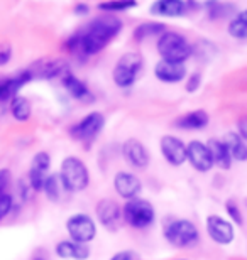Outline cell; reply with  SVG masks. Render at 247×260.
I'll return each mask as SVG.
<instances>
[{"label": "cell", "instance_id": "9a60e30c", "mask_svg": "<svg viewBox=\"0 0 247 260\" xmlns=\"http://www.w3.org/2000/svg\"><path fill=\"white\" fill-rule=\"evenodd\" d=\"M29 81H33V75L29 73V70L19 71L14 76L0 78V103L10 102L14 96H17L20 88H24Z\"/></svg>", "mask_w": 247, "mask_h": 260}, {"label": "cell", "instance_id": "ac0fdd59", "mask_svg": "<svg viewBox=\"0 0 247 260\" xmlns=\"http://www.w3.org/2000/svg\"><path fill=\"white\" fill-rule=\"evenodd\" d=\"M154 76L161 83L175 85L186 78V66L183 63H171V61L159 59L154 66Z\"/></svg>", "mask_w": 247, "mask_h": 260}, {"label": "cell", "instance_id": "d590c367", "mask_svg": "<svg viewBox=\"0 0 247 260\" xmlns=\"http://www.w3.org/2000/svg\"><path fill=\"white\" fill-rule=\"evenodd\" d=\"M237 134L242 137L245 142H247V115L242 117L240 120L237 122Z\"/></svg>", "mask_w": 247, "mask_h": 260}, {"label": "cell", "instance_id": "7402d4cb", "mask_svg": "<svg viewBox=\"0 0 247 260\" xmlns=\"http://www.w3.org/2000/svg\"><path fill=\"white\" fill-rule=\"evenodd\" d=\"M207 145H208L210 155H212L213 168H218L222 171H229L230 168H232V157H230L229 149L225 147L224 140L210 139L207 142Z\"/></svg>", "mask_w": 247, "mask_h": 260}, {"label": "cell", "instance_id": "3957f363", "mask_svg": "<svg viewBox=\"0 0 247 260\" xmlns=\"http://www.w3.org/2000/svg\"><path fill=\"white\" fill-rule=\"evenodd\" d=\"M156 49L162 61H171V63L185 64V61L190 59L193 54V48L188 39L175 30H166L164 34H161L157 38Z\"/></svg>", "mask_w": 247, "mask_h": 260}, {"label": "cell", "instance_id": "44dd1931", "mask_svg": "<svg viewBox=\"0 0 247 260\" xmlns=\"http://www.w3.org/2000/svg\"><path fill=\"white\" fill-rule=\"evenodd\" d=\"M210 122V115L202 108H197V110H191L185 113V115L178 117L175 120V127L181 128V130H202L205 127H208Z\"/></svg>", "mask_w": 247, "mask_h": 260}, {"label": "cell", "instance_id": "e0dca14e", "mask_svg": "<svg viewBox=\"0 0 247 260\" xmlns=\"http://www.w3.org/2000/svg\"><path fill=\"white\" fill-rule=\"evenodd\" d=\"M29 73L33 75V80L36 78H44V80H51L56 76H65L68 73V63L65 59H43L34 63L31 68H28Z\"/></svg>", "mask_w": 247, "mask_h": 260}, {"label": "cell", "instance_id": "8992f818", "mask_svg": "<svg viewBox=\"0 0 247 260\" xmlns=\"http://www.w3.org/2000/svg\"><path fill=\"white\" fill-rule=\"evenodd\" d=\"M122 220L135 230H144L156 221V210L151 201L134 198L122 206Z\"/></svg>", "mask_w": 247, "mask_h": 260}, {"label": "cell", "instance_id": "4316f807", "mask_svg": "<svg viewBox=\"0 0 247 260\" xmlns=\"http://www.w3.org/2000/svg\"><path fill=\"white\" fill-rule=\"evenodd\" d=\"M166 32V25L164 24H159V22H144L135 27L134 30V38L139 41H144L148 38H154V36H157L159 38L161 34Z\"/></svg>", "mask_w": 247, "mask_h": 260}, {"label": "cell", "instance_id": "cb8c5ba5", "mask_svg": "<svg viewBox=\"0 0 247 260\" xmlns=\"http://www.w3.org/2000/svg\"><path fill=\"white\" fill-rule=\"evenodd\" d=\"M222 140H224L225 147L229 149V154H230V157H232V160L245 162L247 160V142L237 132L225 134V137Z\"/></svg>", "mask_w": 247, "mask_h": 260}, {"label": "cell", "instance_id": "8fae6325", "mask_svg": "<svg viewBox=\"0 0 247 260\" xmlns=\"http://www.w3.org/2000/svg\"><path fill=\"white\" fill-rule=\"evenodd\" d=\"M51 168V155L44 150H41L33 157L31 160V168H29V174H28V183L31 186V189L39 193L43 191L44 181L48 178Z\"/></svg>", "mask_w": 247, "mask_h": 260}, {"label": "cell", "instance_id": "d4e9b609", "mask_svg": "<svg viewBox=\"0 0 247 260\" xmlns=\"http://www.w3.org/2000/svg\"><path fill=\"white\" fill-rule=\"evenodd\" d=\"M9 110L17 122H28L33 115V105L25 96L17 95L9 102Z\"/></svg>", "mask_w": 247, "mask_h": 260}, {"label": "cell", "instance_id": "603a6c76", "mask_svg": "<svg viewBox=\"0 0 247 260\" xmlns=\"http://www.w3.org/2000/svg\"><path fill=\"white\" fill-rule=\"evenodd\" d=\"M63 86H65V90L68 91V95H70L71 98H75V100H78V102H85L92 96L87 83L81 81L80 78H76L75 75H71L70 71L63 76Z\"/></svg>", "mask_w": 247, "mask_h": 260}, {"label": "cell", "instance_id": "f1b7e54d", "mask_svg": "<svg viewBox=\"0 0 247 260\" xmlns=\"http://www.w3.org/2000/svg\"><path fill=\"white\" fill-rule=\"evenodd\" d=\"M134 0H115V2H103V4H98V10L102 12H107V14H117V12H124V10H129V9H134L135 7Z\"/></svg>", "mask_w": 247, "mask_h": 260}, {"label": "cell", "instance_id": "52a82bcc", "mask_svg": "<svg viewBox=\"0 0 247 260\" xmlns=\"http://www.w3.org/2000/svg\"><path fill=\"white\" fill-rule=\"evenodd\" d=\"M66 232L70 235V240L88 245L97 237V225L87 213H75L66 220Z\"/></svg>", "mask_w": 247, "mask_h": 260}, {"label": "cell", "instance_id": "f546056e", "mask_svg": "<svg viewBox=\"0 0 247 260\" xmlns=\"http://www.w3.org/2000/svg\"><path fill=\"white\" fill-rule=\"evenodd\" d=\"M225 211H227L229 218L232 220V223H235V225H244V218H242V213H240L239 210V205L232 200H229L227 203H225Z\"/></svg>", "mask_w": 247, "mask_h": 260}, {"label": "cell", "instance_id": "484cf974", "mask_svg": "<svg viewBox=\"0 0 247 260\" xmlns=\"http://www.w3.org/2000/svg\"><path fill=\"white\" fill-rule=\"evenodd\" d=\"M227 32L234 39H247V9L235 14V17L229 22Z\"/></svg>", "mask_w": 247, "mask_h": 260}, {"label": "cell", "instance_id": "30bf717a", "mask_svg": "<svg viewBox=\"0 0 247 260\" xmlns=\"http://www.w3.org/2000/svg\"><path fill=\"white\" fill-rule=\"evenodd\" d=\"M207 233L215 243L218 245H230L235 240V228L234 223L225 220L218 215L207 216Z\"/></svg>", "mask_w": 247, "mask_h": 260}, {"label": "cell", "instance_id": "ffe728a7", "mask_svg": "<svg viewBox=\"0 0 247 260\" xmlns=\"http://www.w3.org/2000/svg\"><path fill=\"white\" fill-rule=\"evenodd\" d=\"M186 9L188 4L185 0H157L149 7V12L157 17H180Z\"/></svg>", "mask_w": 247, "mask_h": 260}, {"label": "cell", "instance_id": "83f0119b", "mask_svg": "<svg viewBox=\"0 0 247 260\" xmlns=\"http://www.w3.org/2000/svg\"><path fill=\"white\" fill-rule=\"evenodd\" d=\"M61 189H63V184L60 181V176L49 174L43 186V193L46 194V198H48L49 201H58L61 196Z\"/></svg>", "mask_w": 247, "mask_h": 260}, {"label": "cell", "instance_id": "4fadbf2b", "mask_svg": "<svg viewBox=\"0 0 247 260\" xmlns=\"http://www.w3.org/2000/svg\"><path fill=\"white\" fill-rule=\"evenodd\" d=\"M186 160L198 173H208L213 168L208 145L202 140H191L186 144Z\"/></svg>", "mask_w": 247, "mask_h": 260}, {"label": "cell", "instance_id": "d6986e66", "mask_svg": "<svg viewBox=\"0 0 247 260\" xmlns=\"http://www.w3.org/2000/svg\"><path fill=\"white\" fill-rule=\"evenodd\" d=\"M56 255L63 260H87L90 257V247L73 240H61L56 245Z\"/></svg>", "mask_w": 247, "mask_h": 260}, {"label": "cell", "instance_id": "5b68a950", "mask_svg": "<svg viewBox=\"0 0 247 260\" xmlns=\"http://www.w3.org/2000/svg\"><path fill=\"white\" fill-rule=\"evenodd\" d=\"M164 237L170 245L176 248H193L200 242L198 226L185 218L171 220L164 228Z\"/></svg>", "mask_w": 247, "mask_h": 260}, {"label": "cell", "instance_id": "6da1fadb", "mask_svg": "<svg viewBox=\"0 0 247 260\" xmlns=\"http://www.w3.org/2000/svg\"><path fill=\"white\" fill-rule=\"evenodd\" d=\"M120 29H122V20L115 14L105 12L90 20L85 29L73 34L66 41V48L80 59H87L107 48L117 38Z\"/></svg>", "mask_w": 247, "mask_h": 260}, {"label": "cell", "instance_id": "4dcf8cb0", "mask_svg": "<svg viewBox=\"0 0 247 260\" xmlns=\"http://www.w3.org/2000/svg\"><path fill=\"white\" fill-rule=\"evenodd\" d=\"M12 206H14V198L10 194H5L4 198H0V221L4 218H7V215L12 211Z\"/></svg>", "mask_w": 247, "mask_h": 260}, {"label": "cell", "instance_id": "836d02e7", "mask_svg": "<svg viewBox=\"0 0 247 260\" xmlns=\"http://www.w3.org/2000/svg\"><path fill=\"white\" fill-rule=\"evenodd\" d=\"M10 59H12V46L9 43H0V66L9 64Z\"/></svg>", "mask_w": 247, "mask_h": 260}, {"label": "cell", "instance_id": "1f68e13d", "mask_svg": "<svg viewBox=\"0 0 247 260\" xmlns=\"http://www.w3.org/2000/svg\"><path fill=\"white\" fill-rule=\"evenodd\" d=\"M10 179H12V174L7 168H2L0 169V198H4L9 189V184H10Z\"/></svg>", "mask_w": 247, "mask_h": 260}, {"label": "cell", "instance_id": "74e56055", "mask_svg": "<svg viewBox=\"0 0 247 260\" xmlns=\"http://www.w3.org/2000/svg\"><path fill=\"white\" fill-rule=\"evenodd\" d=\"M180 260H181V258H180Z\"/></svg>", "mask_w": 247, "mask_h": 260}, {"label": "cell", "instance_id": "ba28073f", "mask_svg": "<svg viewBox=\"0 0 247 260\" xmlns=\"http://www.w3.org/2000/svg\"><path fill=\"white\" fill-rule=\"evenodd\" d=\"M105 127V117L100 112H90L70 128V135L78 142H92Z\"/></svg>", "mask_w": 247, "mask_h": 260}, {"label": "cell", "instance_id": "9c48e42d", "mask_svg": "<svg viewBox=\"0 0 247 260\" xmlns=\"http://www.w3.org/2000/svg\"><path fill=\"white\" fill-rule=\"evenodd\" d=\"M97 218L105 230L117 232L120 223H122V208L119 206L117 201L110 200V198H102L95 206Z\"/></svg>", "mask_w": 247, "mask_h": 260}, {"label": "cell", "instance_id": "8d00e7d4", "mask_svg": "<svg viewBox=\"0 0 247 260\" xmlns=\"http://www.w3.org/2000/svg\"><path fill=\"white\" fill-rule=\"evenodd\" d=\"M73 12H75V15H78V17H81V15H87L90 12V7H88L87 4H76L75 7H73Z\"/></svg>", "mask_w": 247, "mask_h": 260}, {"label": "cell", "instance_id": "7c38bea8", "mask_svg": "<svg viewBox=\"0 0 247 260\" xmlns=\"http://www.w3.org/2000/svg\"><path fill=\"white\" fill-rule=\"evenodd\" d=\"M161 155L173 168H180L186 162V144L175 135H164L159 140Z\"/></svg>", "mask_w": 247, "mask_h": 260}, {"label": "cell", "instance_id": "e575fe53", "mask_svg": "<svg viewBox=\"0 0 247 260\" xmlns=\"http://www.w3.org/2000/svg\"><path fill=\"white\" fill-rule=\"evenodd\" d=\"M110 260H135V253L130 250H122V252L114 253Z\"/></svg>", "mask_w": 247, "mask_h": 260}, {"label": "cell", "instance_id": "7a4b0ae2", "mask_svg": "<svg viewBox=\"0 0 247 260\" xmlns=\"http://www.w3.org/2000/svg\"><path fill=\"white\" fill-rule=\"evenodd\" d=\"M58 176H60L63 189L68 193H80V191H85L90 184V171H88L87 164L76 155H68L63 159Z\"/></svg>", "mask_w": 247, "mask_h": 260}, {"label": "cell", "instance_id": "2e32d148", "mask_svg": "<svg viewBox=\"0 0 247 260\" xmlns=\"http://www.w3.org/2000/svg\"><path fill=\"white\" fill-rule=\"evenodd\" d=\"M124 159L132 166L134 169H146L149 164V152L148 147L138 139H127L122 145Z\"/></svg>", "mask_w": 247, "mask_h": 260}, {"label": "cell", "instance_id": "d6a6232c", "mask_svg": "<svg viewBox=\"0 0 247 260\" xmlns=\"http://www.w3.org/2000/svg\"><path fill=\"white\" fill-rule=\"evenodd\" d=\"M202 86V73H191L186 80V91L188 93H195L198 88Z\"/></svg>", "mask_w": 247, "mask_h": 260}, {"label": "cell", "instance_id": "5bb4252c", "mask_svg": "<svg viewBox=\"0 0 247 260\" xmlns=\"http://www.w3.org/2000/svg\"><path fill=\"white\" fill-rule=\"evenodd\" d=\"M114 189L124 200H134L139 198V193L143 191V181H141L134 173L129 171H119L114 176Z\"/></svg>", "mask_w": 247, "mask_h": 260}, {"label": "cell", "instance_id": "277c9868", "mask_svg": "<svg viewBox=\"0 0 247 260\" xmlns=\"http://www.w3.org/2000/svg\"><path fill=\"white\" fill-rule=\"evenodd\" d=\"M143 68H144V59L139 53H134V51L124 53L117 59L112 71V80L115 83V86L120 88V90L130 88L135 83V80H138Z\"/></svg>", "mask_w": 247, "mask_h": 260}]
</instances>
